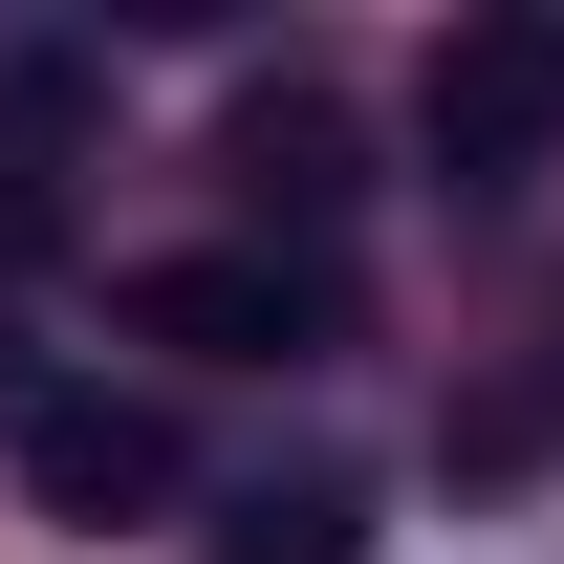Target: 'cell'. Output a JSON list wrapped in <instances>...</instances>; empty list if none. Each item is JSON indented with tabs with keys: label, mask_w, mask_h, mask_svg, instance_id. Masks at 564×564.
Instances as JSON below:
<instances>
[{
	"label": "cell",
	"mask_w": 564,
	"mask_h": 564,
	"mask_svg": "<svg viewBox=\"0 0 564 564\" xmlns=\"http://www.w3.org/2000/svg\"><path fill=\"white\" fill-rule=\"evenodd\" d=\"M348 543H369L348 478H239V499H217V564H348Z\"/></svg>",
	"instance_id": "cell-6"
},
{
	"label": "cell",
	"mask_w": 564,
	"mask_h": 564,
	"mask_svg": "<svg viewBox=\"0 0 564 564\" xmlns=\"http://www.w3.org/2000/svg\"><path fill=\"white\" fill-rule=\"evenodd\" d=\"M239 196L261 217H348V109H326V87H261V109H239Z\"/></svg>",
	"instance_id": "cell-5"
},
{
	"label": "cell",
	"mask_w": 564,
	"mask_h": 564,
	"mask_svg": "<svg viewBox=\"0 0 564 564\" xmlns=\"http://www.w3.org/2000/svg\"><path fill=\"white\" fill-rule=\"evenodd\" d=\"M22 499L44 521H131V499H174V434L131 391H22Z\"/></svg>",
	"instance_id": "cell-3"
},
{
	"label": "cell",
	"mask_w": 564,
	"mask_h": 564,
	"mask_svg": "<svg viewBox=\"0 0 564 564\" xmlns=\"http://www.w3.org/2000/svg\"><path fill=\"white\" fill-rule=\"evenodd\" d=\"M413 131H434V174H456V196L543 174V152H564V22H543V0L456 22V44H434V87H413Z\"/></svg>",
	"instance_id": "cell-1"
},
{
	"label": "cell",
	"mask_w": 564,
	"mask_h": 564,
	"mask_svg": "<svg viewBox=\"0 0 564 564\" xmlns=\"http://www.w3.org/2000/svg\"><path fill=\"white\" fill-rule=\"evenodd\" d=\"M131 326L152 348H217V369H282V348H326V282L282 261V239H217V261H152L131 282Z\"/></svg>",
	"instance_id": "cell-2"
},
{
	"label": "cell",
	"mask_w": 564,
	"mask_h": 564,
	"mask_svg": "<svg viewBox=\"0 0 564 564\" xmlns=\"http://www.w3.org/2000/svg\"><path fill=\"white\" fill-rule=\"evenodd\" d=\"M66 152H87V66H0V261L66 239Z\"/></svg>",
	"instance_id": "cell-4"
}]
</instances>
